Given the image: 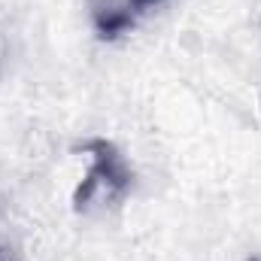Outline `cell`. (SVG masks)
<instances>
[{
	"instance_id": "cell-2",
	"label": "cell",
	"mask_w": 261,
	"mask_h": 261,
	"mask_svg": "<svg viewBox=\"0 0 261 261\" xmlns=\"http://www.w3.org/2000/svg\"><path fill=\"white\" fill-rule=\"evenodd\" d=\"M134 24L128 3L116 6V3H94V28L103 40H116L119 34H125Z\"/></svg>"
},
{
	"instance_id": "cell-4",
	"label": "cell",
	"mask_w": 261,
	"mask_h": 261,
	"mask_svg": "<svg viewBox=\"0 0 261 261\" xmlns=\"http://www.w3.org/2000/svg\"><path fill=\"white\" fill-rule=\"evenodd\" d=\"M252 261H261V258H252Z\"/></svg>"
},
{
	"instance_id": "cell-3",
	"label": "cell",
	"mask_w": 261,
	"mask_h": 261,
	"mask_svg": "<svg viewBox=\"0 0 261 261\" xmlns=\"http://www.w3.org/2000/svg\"><path fill=\"white\" fill-rule=\"evenodd\" d=\"M130 9V15L137 18L140 12H146V9H152V6H158V3H164V0H125Z\"/></svg>"
},
{
	"instance_id": "cell-1",
	"label": "cell",
	"mask_w": 261,
	"mask_h": 261,
	"mask_svg": "<svg viewBox=\"0 0 261 261\" xmlns=\"http://www.w3.org/2000/svg\"><path fill=\"white\" fill-rule=\"evenodd\" d=\"M82 149L91 155V170L82 179V186L73 192V210L85 213L94 200L122 203L134 186V170L125 161V155L119 152V146L103 137H94V140H85Z\"/></svg>"
}]
</instances>
